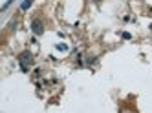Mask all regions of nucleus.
Segmentation results:
<instances>
[{
    "instance_id": "nucleus-2",
    "label": "nucleus",
    "mask_w": 152,
    "mask_h": 113,
    "mask_svg": "<svg viewBox=\"0 0 152 113\" xmlns=\"http://www.w3.org/2000/svg\"><path fill=\"white\" fill-rule=\"evenodd\" d=\"M18 62H20V66H31L33 64V55L29 53V51H22L20 53V57H18Z\"/></svg>"
},
{
    "instance_id": "nucleus-3",
    "label": "nucleus",
    "mask_w": 152,
    "mask_h": 113,
    "mask_svg": "<svg viewBox=\"0 0 152 113\" xmlns=\"http://www.w3.org/2000/svg\"><path fill=\"white\" fill-rule=\"evenodd\" d=\"M31 4H33V0H24L22 6H20V9H22V11H26V9H29V7H31Z\"/></svg>"
},
{
    "instance_id": "nucleus-5",
    "label": "nucleus",
    "mask_w": 152,
    "mask_h": 113,
    "mask_svg": "<svg viewBox=\"0 0 152 113\" xmlns=\"http://www.w3.org/2000/svg\"><path fill=\"white\" fill-rule=\"evenodd\" d=\"M57 49H59V51H66L68 46H66V44H57Z\"/></svg>"
},
{
    "instance_id": "nucleus-1",
    "label": "nucleus",
    "mask_w": 152,
    "mask_h": 113,
    "mask_svg": "<svg viewBox=\"0 0 152 113\" xmlns=\"http://www.w3.org/2000/svg\"><path fill=\"white\" fill-rule=\"evenodd\" d=\"M31 31H33V35H42L44 33V22L40 18H35L31 22Z\"/></svg>"
},
{
    "instance_id": "nucleus-4",
    "label": "nucleus",
    "mask_w": 152,
    "mask_h": 113,
    "mask_svg": "<svg viewBox=\"0 0 152 113\" xmlns=\"http://www.w3.org/2000/svg\"><path fill=\"white\" fill-rule=\"evenodd\" d=\"M13 2H15V0H7V2H6V4H4V6H2V11H6V9H7V7H9V6H11V4H13Z\"/></svg>"
}]
</instances>
